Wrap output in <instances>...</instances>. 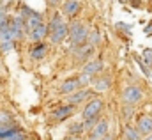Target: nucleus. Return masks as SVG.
I'll use <instances>...</instances> for the list:
<instances>
[{
  "instance_id": "1",
  "label": "nucleus",
  "mask_w": 152,
  "mask_h": 140,
  "mask_svg": "<svg viewBox=\"0 0 152 140\" xmlns=\"http://www.w3.org/2000/svg\"><path fill=\"white\" fill-rule=\"evenodd\" d=\"M87 34H88V29L85 27V23H81L78 20H71V23H67V37H69L73 48L85 44Z\"/></svg>"
},
{
  "instance_id": "2",
  "label": "nucleus",
  "mask_w": 152,
  "mask_h": 140,
  "mask_svg": "<svg viewBox=\"0 0 152 140\" xmlns=\"http://www.w3.org/2000/svg\"><path fill=\"white\" fill-rule=\"evenodd\" d=\"M142 98H143V92H142V89L138 87V85H126L124 87V91H122V103L124 105H138L140 101H142Z\"/></svg>"
},
{
  "instance_id": "3",
  "label": "nucleus",
  "mask_w": 152,
  "mask_h": 140,
  "mask_svg": "<svg viewBox=\"0 0 152 140\" xmlns=\"http://www.w3.org/2000/svg\"><path fill=\"white\" fill-rule=\"evenodd\" d=\"M103 106H104V101L96 96L92 98L87 105L83 106V112H81V117L83 119H90V117H101V112H103Z\"/></svg>"
},
{
  "instance_id": "4",
  "label": "nucleus",
  "mask_w": 152,
  "mask_h": 140,
  "mask_svg": "<svg viewBox=\"0 0 152 140\" xmlns=\"http://www.w3.org/2000/svg\"><path fill=\"white\" fill-rule=\"evenodd\" d=\"M108 135V121L106 119H99L96 122V126L88 131V140H101Z\"/></svg>"
},
{
  "instance_id": "5",
  "label": "nucleus",
  "mask_w": 152,
  "mask_h": 140,
  "mask_svg": "<svg viewBox=\"0 0 152 140\" xmlns=\"http://www.w3.org/2000/svg\"><path fill=\"white\" fill-rule=\"evenodd\" d=\"M134 128L138 130V133H140L142 137L152 135V115H149V113H142V115L138 117Z\"/></svg>"
},
{
  "instance_id": "6",
  "label": "nucleus",
  "mask_w": 152,
  "mask_h": 140,
  "mask_svg": "<svg viewBox=\"0 0 152 140\" xmlns=\"http://www.w3.org/2000/svg\"><path fill=\"white\" fill-rule=\"evenodd\" d=\"M75 110H76V106L73 105H62V106H58V108H55L53 112H51V119L53 121H57V122H62V121H66V119H69L73 113H75Z\"/></svg>"
},
{
  "instance_id": "7",
  "label": "nucleus",
  "mask_w": 152,
  "mask_h": 140,
  "mask_svg": "<svg viewBox=\"0 0 152 140\" xmlns=\"http://www.w3.org/2000/svg\"><path fill=\"white\" fill-rule=\"evenodd\" d=\"M46 53H48V44L42 43V41H39V43H34L32 44V48L28 52V57L32 60H42L46 57Z\"/></svg>"
},
{
  "instance_id": "8",
  "label": "nucleus",
  "mask_w": 152,
  "mask_h": 140,
  "mask_svg": "<svg viewBox=\"0 0 152 140\" xmlns=\"http://www.w3.org/2000/svg\"><path fill=\"white\" fill-rule=\"evenodd\" d=\"M87 98H90V91H88V89H78V91L71 92V94L67 96V105L78 106V105H81Z\"/></svg>"
},
{
  "instance_id": "9",
  "label": "nucleus",
  "mask_w": 152,
  "mask_h": 140,
  "mask_svg": "<svg viewBox=\"0 0 152 140\" xmlns=\"http://www.w3.org/2000/svg\"><path fill=\"white\" fill-rule=\"evenodd\" d=\"M66 39H67V23H62L60 27L50 32V41L53 44H62Z\"/></svg>"
},
{
  "instance_id": "10",
  "label": "nucleus",
  "mask_w": 152,
  "mask_h": 140,
  "mask_svg": "<svg viewBox=\"0 0 152 140\" xmlns=\"http://www.w3.org/2000/svg\"><path fill=\"white\" fill-rule=\"evenodd\" d=\"M75 50H76V57H78L80 62H88L90 57H92L94 52H96V48L90 46L88 43H85V44H81V46H76Z\"/></svg>"
},
{
  "instance_id": "11",
  "label": "nucleus",
  "mask_w": 152,
  "mask_h": 140,
  "mask_svg": "<svg viewBox=\"0 0 152 140\" xmlns=\"http://www.w3.org/2000/svg\"><path fill=\"white\" fill-rule=\"evenodd\" d=\"M90 85H92V91H94V92H97V94H103V92H106V91L110 89V85H112V80H110L108 76H99V78H94Z\"/></svg>"
},
{
  "instance_id": "12",
  "label": "nucleus",
  "mask_w": 152,
  "mask_h": 140,
  "mask_svg": "<svg viewBox=\"0 0 152 140\" xmlns=\"http://www.w3.org/2000/svg\"><path fill=\"white\" fill-rule=\"evenodd\" d=\"M80 0H67L64 5H62V11H64V16L69 18V20H75L76 14L80 13Z\"/></svg>"
},
{
  "instance_id": "13",
  "label": "nucleus",
  "mask_w": 152,
  "mask_h": 140,
  "mask_svg": "<svg viewBox=\"0 0 152 140\" xmlns=\"http://www.w3.org/2000/svg\"><path fill=\"white\" fill-rule=\"evenodd\" d=\"M99 71H103V60H101V59H90L88 62H85L81 73H87V74H90V76L94 78Z\"/></svg>"
},
{
  "instance_id": "14",
  "label": "nucleus",
  "mask_w": 152,
  "mask_h": 140,
  "mask_svg": "<svg viewBox=\"0 0 152 140\" xmlns=\"http://www.w3.org/2000/svg\"><path fill=\"white\" fill-rule=\"evenodd\" d=\"M41 23H44L42 21V14H39V13H32L30 16H27L25 20H23V27H25V32H30V30H34L36 27H39Z\"/></svg>"
},
{
  "instance_id": "15",
  "label": "nucleus",
  "mask_w": 152,
  "mask_h": 140,
  "mask_svg": "<svg viewBox=\"0 0 152 140\" xmlns=\"http://www.w3.org/2000/svg\"><path fill=\"white\" fill-rule=\"evenodd\" d=\"M80 89V83H78V78L73 76V78H67V80H64L62 82V85H60V89H58V92L60 94H64V96H69L71 92H75Z\"/></svg>"
},
{
  "instance_id": "16",
  "label": "nucleus",
  "mask_w": 152,
  "mask_h": 140,
  "mask_svg": "<svg viewBox=\"0 0 152 140\" xmlns=\"http://www.w3.org/2000/svg\"><path fill=\"white\" fill-rule=\"evenodd\" d=\"M46 35H48V27H46V23H41L39 27H36L34 30L28 32V39L34 41V43H39V41H42Z\"/></svg>"
},
{
  "instance_id": "17",
  "label": "nucleus",
  "mask_w": 152,
  "mask_h": 140,
  "mask_svg": "<svg viewBox=\"0 0 152 140\" xmlns=\"http://www.w3.org/2000/svg\"><path fill=\"white\" fill-rule=\"evenodd\" d=\"M124 140H142V135L138 133V130L133 126V124H126L124 128Z\"/></svg>"
},
{
  "instance_id": "18",
  "label": "nucleus",
  "mask_w": 152,
  "mask_h": 140,
  "mask_svg": "<svg viewBox=\"0 0 152 140\" xmlns=\"http://www.w3.org/2000/svg\"><path fill=\"white\" fill-rule=\"evenodd\" d=\"M62 23H66V21H64V16H62L60 13H55V14H51L50 21H48V25H46V27H48V34H50L51 30H55L57 27H60Z\"/></svg>"
},
{
  "instance_id": "19",
  "label": "nucleus",
  "mask_w": 152,
  "mask_h": 140,
  "mask_svg": "<svg viewBox=\"0 0 152 140\" xmlns=\"http://www.w3.org/2000/svg\"><path fill=\"white\" fill-rule=\"evenodd\" d=\"M87 41H88V44L90 46H99L101 44V34H99V30L97 29H94V30H90L88 34H87Z\"/></svg>"
},
{
  "instance_id": "20",
  "label": "nucleus",
  "mask_w": 152,
  "mask_h": 140,
  "mask_svg": "<svg viewBox=\"0 0 152 140\" xmlns=\"http://www.w3.org/2000/svg\"><path fill=\"white\" fill-rule=\"evenodd\" d=\"M76 78H78L80 89H87V87H88V85L92 83V80H94V78H92L90 74H87V73H80V74L76 76Z\"/></svg>"
},
{
  "instance_id": "21",
  "label": "nucleus",
  "mask_w": 152,
  "mask_h": 140,
  "mask_svg": "<svg viewBox=\"0 0 152 140\" xmlns=\"http://www.w3.org/2000/svg\"><path fill=\"white\" fill-rule=\"evenodd\" d=\"M133 115H134V106H131V105H124L122 106V119L126 121V124L133 119Z\"/></svg>"
},
{
  "instance_id": "22",
  "label": "nucleus",
  "mask_w": 152,
  "mask_h": 140,
  "mask_svg": "<svg viewBox=\"0 0 152 140\" xmlns=\"http://www.w3.org/2000/svg\"><path fill=\"white\" fill-rule=\"evenodd\" d=\"M101 117H90V119H83V122H81V130L83 131H90L94 126H96V122L99 121Z\"/></svg>"
},
{
  "instance_id": "23",
  "label": "nucleus",
  "mask_w": 152,
  "mask_h": 140,
  "mask_svg": "<svg viewBox=\"0 0 152 140\" xmlns=\"http://www.w3.org/2000/svg\"><path fill=\"white\" fill-rule=\"evenodd\" d=\"M14 48V41H7V39H2L0 41V53H7Z\"/></svg>"
},
{
  "instance_id": "24",
  "label": "nucleus",
  "mask_w": 152,
  "mask_h": 140,
  "mask_svg": "<svg viewBox=\"0 0 152 140\" xmlns=\"http://www.w3.org/2000/svg\"><path fill=\"white\" fill-rule=\"evenodd\" d=\"M67 133L69 135H80V133H83V130H81V122H75V124H71L69 128H67Z\"/></svg>"
},
{
  "instance_id": "25",
  "label": "nucleus",
  "mask_w": 152,
  "mask_h": 140,
  "mask_svg": "<svg viewBox=\"0 0 152 140\" xmlns=\"http://www.w3.org/2000/svg\"><path fill=\"white\" fill-rule=\"evenodd\" d=\"M142 62H145V64H147V68H151V66H152V50H151V48L143 50V60H142Z\"/></svg>"
},
{
  "instance_id": "26",
  "label": "nucleus",
  "mask_w": 152,
  "mask_h": 140,
  "mask_svg": "<svg viewBox=\"0 0 152 140\" xmlns=\"http://www.w3.org/2000/svg\"><path fill=\"white\" fill-rule=\"evenodd\" d=\"M5 140H25V135H23V133L16 128V130H14V131H12V133H11V135H9Z\"/></svg>"
},
{
  "instance_id": "27",
  "label": "nucleus",
  "mask_w": 152,
  "mask_h": 140,
  "mask_svg": "<svg viewBox=\"0 0 152 140\" xmlns=\"http://www.w3.org/2000/svg\"><path fill=\"white\" fill-rule=\"evenodd\" d=\"M9 18H11V16H9L5 11H0V29H5V27H7Z\"/></svg>"
},
{
  "instance_id": "28",
  "label": "nucleus",
  "mask_w": 152,
  "mask_h": 140,
  "mask_svg": "<svg viewBox=\"0 0 152 140\" xmlns=\"http://www.w3.org/2000/svg\"><path fill=\"white\" fill-rule=\"evenodd\" d=\"M136 62L140 64V68H142V71H143V73H145V74L149 76V78H152V71H151V68H147V66H145V64L142 62V59H138V57H136Z\"/></svg>"
},
{
  "instance_id": "29",
  "label": "nucleus",
  "mask_w": 152,
  "mask_h": 140,
  "mask_svg": "<svg viewBox=\"0 0 152 140\" xmlns=\"http://www.w3.org/2000/svg\"><path fill=\"white\" fill-rule=\"evenodd\" d=\"M115 27H117V30H122V32H126V34H129V32H131V30H129V29H131V25H127V23H117Z\"/></svg>"
},
{
  "instance_id": "30",
  "label": "nucleus",
  "mask_w": 152,
  "mask_h": 140,
  "mask_svg": "<svg viewBox=\"0 0 152 140\" xmlns=\"http://www.w3.org/2000/svg\"><path fill=\"white\" fill-rule=\"evenodd\" d=\"M46 4H48L50 7H58V5L62 4V0H46Z\"/></svg>"
},
{
  "instance_id": "31",
  "label": "nucleus",
  "mask_w": 152,
  "mask_h": 140,
  "mask_svg": "<svg viewBox=\"0 0 152 140\" xmlns=\"http://www.w3.org/2000/svg\"><path fill=\"white\" fill-rule=\"evenodd\" d=\"M145 35H149V37L152 35V21L147 25V29H145Z\"/></svg>"
},
{
  "instance_id": "32",
  "label": "nucleus",
  "mask_w": 152,
  "mask_h": 140,
  "mask_svg": "<svg viewBox=\"0 0 152 140\" xmlns=\"http://www.w3.org/2000/svg\"><path fill=\"white\" fill-rule=\"evenodd\" d=\"M142 140H152V135H147V137H143Z\"/></svg>"
},
{
  "instance_id": "33",
  "label": "nucleus",
  "mask_w": 152,
  "mask_h": 140,
  "mask_svg": "<svg viewBox=\"0 0 152 140\" xmlns=\"http://www.w3.org/2000/svg\"><path fill=\"white\" fill-rule=\"evenodd\" d=\"M101 140H113V139H112V137H110V135H106V137H104V139H101Z\"/></svg>"
},
{
  "instance_id": "34",
  "label": "nucleus",
  "mask_w": 152,
  "mask_h": 140,
  "mask_svg": "<svg viewBox=\"0 0 152 140\" xmlns=\"http://www.w3.org/2000/svg\"><path fill=\"white\" fill-rule=\"evenodd\" d=\"M5 2H11V0H2V5H4V4H5ZM2 5H0V7H2Z\"/></svg>"
},
{
  "instance_id": "35",
  "label": "nucleus",
  "mask_w": 152,
  "mask_h": 140,
  "mask_svg": "<svg viewBox=\"0 0 152 140\" xmlns=\"http://www.w3.org/2000/svg\"><path fill=\"white\" fill-rule=\"evenodd\" d=\"M97 2H99V0H97Z\"/></svg>"
}]
</instances>
